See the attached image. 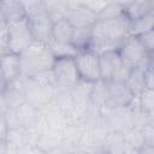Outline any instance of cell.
Returning <instances> with one entry per match:
<instances>
[{"instance_id": "23", "label": "cell", "mask_w": 154, "mask_h": 154, "mask_svg": "<svg viewBox=\"0 0 154 154\" xmlns=\"http://www.w3.org/2000/svg\"><path fill=\"white\" fill-rule=\"evenodd\" d=\"M141 131L144 137V144L154 147V119L148 120L141 128Z\"/></svg>"}, {"instance_id": "11", "label": "cell", "mask_w": 154, "mask_h": 154, "mask_svg": "<svg viewBox=\"0 0 154 154\" xmlns=\"http://www.w3.org/2000/svg\"><path fill=\"white\" fill-rule=\"evenodd\" d=\"M16 113H17V118L22 128L29 129V128L37 125L38 123V119H40L38 108H36L28 101H24L23 103H20L16 108Z\"/></svg>"}, {"instance_id": "22", "label": "cell", "mask_w": 154, "mask_h": 154, "mask_svg": "<svg viewBox=\"0 0 154 154\" xmlns=\"http://www.w3.org/2000/svg\"><path fill=\"white\" fill-rule=\"evenodd\" d=\"M111 2H112V0H79L81 5L88 7L89 10L94 11L97 14L101 11H103Z\"/></svg>"}, {"instance_id": "10", "label": "cell", "mask_w": 154, "mask_h": 154, "mask_svg": "<svg viewBox=\"0 0 154 154\" xmlns=\"http://www.w3.org/2000/svg\"><path fill=\"white\" fill-rule=\"evenodd\" d=\"M66 18L75 28L93 26L97 22V13L89 10L83 5L70 7L66 14Z\"/></svg>"}, {"instance_id": "12", "label": "cell", "mask_w": 154, "mask_h": 154, "mask_svg": "<svg viewBox=\"0 0 154 154\" xmlns=\"http://www.w3.org/2000/svg\"><path fill=\"white\" fill-rule=\"evenodd\" d=\"M146 71H147V69L142 67V66L134 67L131 70V72H130V76L128 78V81L125 82L128 84V87L131 89V91L134 93L135 96H138L147 88V84H146Z\"/></svg>"}, {"instance_id": "20", "label": "cell", "mask_w": 154, "mask_h": 154, "mask_svg": "<svg viewBox=\"0 0 154 154\" xmlns=\"http://www.w3.org/2000/svg\"><path fill=\"white\" fill-rule=\"evenodd\" d=\"M124 12H125V10H124L120 5H118V4H116V2L112 1L103 11H101V12L97 14V20L112 19V18H116V17L120 16V14L124 13Z\"/></svg>"}, {"instance_id": "19", "label": "cell", "mask_w": 154, "mask_h": 154, "mask_svg": "<svg viewBox=\"0 0 154 154\" xmlns=\"http://www.w3.org/2000/svg\"><path fill=\"white\" fill-rule=\"evenodd\" d=\"M141 108L149 116L150 119H154V89L146 88L138 95Z\"/></svg>"}, {"instance_id": "8", "label": "cell", "mask_w": 154, "mask_h": 154, "mask_svg": "<svg viewBox=\"0 0 154 154\" xmlns=\"http://www.w3.org/2000/svg\"><path fill=\"white\" fill-rule=\"evenodd\" d=\"M28 18H29L35 40H40L47 43L48 40L52 37V29L54 24L51 14L46 11V8H42L28 16Z\"/></svg>"}, {"instance_id": "2", "label": "cell", "mask_w": 154, "mask_h": 154, "mask_svg": "<svg viewBox=\"0 0 154 154\" xmlns=\"http://www.w3.org/2000/svg\"><path fill=\"white\" fill-rule=\"evenodd\" d=\"M132 67L124 64L118 49H111L100 54L101 79L105 82H126Z\"/></svg>"}, {"instance_id": "3", "label": "cell", "mask_w": 154, "mask_h": 154, "mask_svg": "<svg viewBox=\"0 0 154 154\" xmlns=\"http://www.w3.org/2000/svg\"><path fill=\"white\" fill-rule=\"evenodd\" d=\"M8 28V51L22 54L35 40L29 18L26 16L7 22Z\"/></svg>"}, {"instance_id": "1", "label": "cell", "mask_w": 154, "mask_h": 154, "mask_svg": "<svg viewBox=\"0 0 154 154\" xmlns=\"http://www.w3.org/2000/svg\"><path fill=\"white\" fill-rule=\"evenodd\" d=\"M22 75L32 77L40 72L52 70L55 57L48 48V45L40 40H34L32 43L20 54Z\"/></svg>"}, {"instance_id": "13", "label": "cell", "mask_w": 154, "mask_h": 154, "mask_svg": "<svg viewBox=\"0 0 154 154\" xmlns=\"http://www.w3.org/2000/svg\"><path fill=\"white\" fill-rule=\"evenodd\" d=\"M73 31H75V26L70 23V20L66 17H64L54 22L52 29V37L60 42H71Z\"/></svg>"}, {"instance_id": "14", "label": "cell", "mask_w": 154, "mask_h": 154, "mask_svg": "<svg viewBox=\"0 0 154 154\" xmlns=\"http://www.w3.org/2000/svg\"><path fill=\"white\" fill-rule=\"evenodd\" d=\"M48 48L53 53V55L57 58H66V57H76L81 51L77 49L71 42H60L51 37L47 42Z\"/></svg>"}, {"instance_id": "25", "label": "cell", "mask_w": 154, "mask_h": 154, "mask_svg": "<svg viewBox=\"0 0 154 154\" xmlns=\"http://www.w3.org/2000/svg\"><path fill=\"white\" fill-rule=\"evenodd\" d=\"M153 65H154V59H153Z\"/></svg>"}, {"instance_id": "17", "label": "cell", "mask_w": 154, "mask_h": 154, "mask_svg": "<svg viewBox=\"0 0 154 154\" xmlns=\"http://www.w3.org/2000/svg\"><path fill=\"white\" fill-rule=\"evenodd\" d=\"M89 99L91 102L96 106L105 107L106 101L108 99V90H107V82L103 79H99L93 83V88L89 95Z\"/></svg>"}, {"instance_id": "6", "label": "cell", "mask_w": 154, "mask_h": 154, "mask_svg": "<svg viewBox=\"0 0 154 154\" xmlns=\"http://www.w3.org/2000/svg\"><path fill=\"white\" fill-rule=\"evenodd\" d=\"M75 60L82 79L88 82H96L101 79L100 55L96 52L91 49L81 51L75 57Z\"/></svg>"}, {"instance_id": "9", "label": "cell", "mask_w": 154, "mask_h": 154, "mask_svg": "<svg viewBox=\"0 0 154 154\" xmlns=\"http://www.w3.org/2000/svg\"><path fill=\"white\" fill-rule=\"evenodd\" d=\"M22 75V59L20 54L7 52L1 54V79L2 89L5 84H8L17 79Z\"/></svg>"}, {"instance_id": "24", "label": "cell", "mask_w": 154, "mask_h": 154, "mask_svg": "<svg viewBox=\"0 0 154 154\" xmlns=\"http://www.w3.org/2000/svg\"><path fill=\"white\" fill-rule=\"evenodd\" d=\"M146 84H147V88L154 89V65L153 64L146 71Z\"/></svg>"}, {"instance_id": "15", "label": "cell", "mask_w": 154, "mask_h": 154, "mask_svg": "<svg viewBox=\"0 0 154 154\" xmlns=\"http://www.w3.org/2000/svg\"><path fill=\"white\" fill-rule=\"evenodd\" d=\"M93 38V26H83V28H75L71 43L79 51L89 49Z\"/></svg>"}, {"instance_id": "18", "label": "cell", "mask_w": 154, "mask_h": 154, "mask_svg": "<svg viewBox=\"0 0 154 154\" xmlns=\"http://www.w3.org/2000/svg\"><path fill=\"white\" fill-rule=\"evenodd\" d=\"M154 28V13L150 12L148 14H144L137 19L131 20L130 24V35L140 36L141 34L150 30Z\"/></svg>"}, {"instance_id": "5", "label": "cell", "mask_w": 154, "mask_h": 154, "mask_svg": "<svg viewBox=\"0 0 154 154\" xmlns=\"http://www.w3.org/2000/svg\"><path fill=\"white\" fill-rule=\"evenodd\" d=\"M57 85L61 89L71 90L81 79L79 72L77 70L76 60L73 57L57 58L52 67Z\"/></svg>"}, {"instance_id": "4", "label": "cell", "mask_w": 154, "mask_h": 154, "mask_svg": "<svg viewBox=\"0 0 154 154\" xmlns=\"http://www.w3.org/2000/svg\"><path fill=\"white\" fill-rule=\"evenodd\" d=\"M118 52L124 64H126L132 69L136 66H142L148 69L153 63L152 58L148 55L138 36L129 35L118 48Z\"/></svg>"}, {"instance_id": "21", "label": "cell", "mask_w": 154, "mask_h": 154, "mask_svg": "<svg viewBox=\"0 0 154 154\" xmlns=\"http://www.w3.org/2000/svg\"><path fill=\"white\" fill-rule=\"evenodd\" d=\"M138 38L141 40L142 45L144 46L148 55L154 59V28L143 32V34H141L138 36Z\"/></svg>"}, {"instance_id": "16", "label": "cell", "mask_w": 154, "mask_h": 154, "mask_svg": "<svg viewBox=\"0 0 154 154\" xmlns=\"http://www.w3.org/2000/svg\"><path fill=\"white\" fill-rule=\"evenodd\" d=\"M153 7H154L153 0H135L129 7L125 8V12L130 17V19L134 20L144 14L153 12Z\"/></svg>"}, {"instance_id": "7", "label": "cell", "mask_w": 154, "mask_h": 154, "mask_svg": "<svg viewBox=\"0 0 154 154\" xmlns=\"http://www.w3.org/2000/svg\"><path fill=\"white\" fill-rule=\"evenodd\" d=\"M107 90H108V99L106 101L105 107L109 109L125 108L135 99L134 93L125 82L109 81L107 82Z\"/></svg>"}]
</instances>
